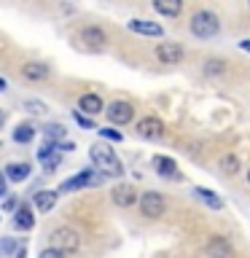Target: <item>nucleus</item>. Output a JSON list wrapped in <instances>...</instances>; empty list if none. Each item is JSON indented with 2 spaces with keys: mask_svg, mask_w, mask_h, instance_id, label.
<instances>
[{
  "mask_svg": "<svg viewBox=\"0 0 250 258\" xmlns=\"http://www.w3.org/2000/svg\"><path fill=\"white\" fill-rule=\"evenodd\" d=\"M89 156H92V164L100 175H108V177H121L124 175V164H121V159L108 148V145L94 143L92 148H89Z\"/></svg>",
  "mask_w": 250,
  "mask_h": 258,
  "instance_id": "f257e3e1",
  "label": "nucleus"
},
{
  "mask_svg": "<svg viewBox=\"0 0 250 258\" xmlns=\"http://www.w3.org/2000/svg\"><path fill=\"white\" fill-rule=\"evenodd\" d=\"M191 35L194 38H202V40H207V38H215L218 32H221V22H218V16L213 11H197L191 16Z\"/></svg>",
  "mask_w": 250,
  "mask_h": 258,
  "instance_id": "f03ea898",
  "label": "nucleus"
},
{
  "mask_svg": "<svg viewBox=\"0 0 250 258\" xmlns=\"http://www.w3.org/2000/svg\"><path fill=\"white\" fill-rule=\"evenodd\" d=\"M51 247L59 250V253H76L81 247V237L78 231H73L70 226H59V229L51 231Z\"/></svg>",
  "mask_w": 250,
  "mask_h": 258,
  "instance_id": "7ed1b4c3",
  "label": "nucleus"
},
{
  "mask_svg": "<svg viewBox=\"0 0 250 258\" xmlns=\"http://www.w3.org/2000/svg\"><path fill=\"white\" fill-rule=\"evenodd\" d=\"M102 183V175H94L92 169H81L78 175L68 177L62 185H59V194L65 191H78V188H86V185H100Z\"/></svg>",
  "mask_w": 250,
  "mask_h": 258,
  "instance_id": "20e7f679",
  "label": "nucleus"
},
{
  "mask_svg": "<svg viewBox=\"0 0 250 258\" xmlns=\"http://www.w3.org/2000/svg\"><path fill=\"white\" fill-rule=\"evenodd\" d=\"M164 207H167L164 197L156 194V191H145L140 197V213L145 218H161V215H164Z\"/></svg>",
  "mask_w": 250,
  "mask_h": 258,
  "instance_id": "39448f33",
  "label": "nucleus"
},
{
  "mask_svg": "<svg viewBox=\"0 0 250 258\" xmlns=\"http://www.w3.org/2000/svg\"><path fill=\"white\" fill-rule=\"evenodd\" d=\"M135 132L140 137H145V140H161V137H164V124H161V118H156V116H145V118L137 121Z\"/></svg>",
  "mask_w": 250,
  "mask_h": 258,
  "instance_id": "423d86ee",
  "label": "nucleus"
},
{
  "mask_svg": "<svg viewBox=\"0 0 250 258\" xmlns=\"http://www.w3.org/2000/svg\"><path fill=\"white\" fill-rule=\"evenodd\" d=\"M105 113H108V121H110V124L124 126V124H129V121H132L135 108H132L129 102H124V100H116V102H110L108 108H105Z\"/></svg>",
  "mask_w": 250,
  "mask_h": 258,
  "instance_id": "0eeeda50",
  "label": "nucleus"
},
{
  "mask_svg": "<svg viewBox=\"0 0 250 258\" xmlns=\"http://www.w3.org/2000/svg\"><path fill=\"white\" fill-rule=\"evenodd\" d=\"M156 59L161 64H177L183 59V46L180 43H172V40H167V43H159L156 46Z\"/></svg>",
  "mask_w": 250,
  "mask_h": 258,
  "instance_id": "6e6552de",
  "label": "nucleus"
},
{
  "mask_svg": "<svg viewBox=\"0 0 250 258\" xmlns=\"http://www.w3.org/2000/svg\"><path fill=\"white\" fill-rule=\"evenodd\" d=\"M205 253H207V258H237L234 255V247L229 245L226 237H210Z\"/></svg>",
  "mask_w": 250,
  "mask_h": 258,
  "instance_id": "1a4fd4ad",
  "label": "nucleus"
},
{
  "mask_svg": "<svg viewBox=\"0 0 250 258\" xmlns=\"http://www.w3.org/2000/svg\"><path fill=\"white\" fill-rule=\"evenodd\" d=\"M113 205H118V207H132L135 202H137V191H135V185H129V183H121L113 188Z\"/></svg>",
  "mask_w": 250,
  "mask_h": 258,
  "instance_id": "9d476101",
  "label": "nucleus"
},
{
  "mask_svg": "<svg viewBox=\"0 0 250 258\" xmlns=\"http://www.w3.org/2000/svg\"><path fill=\"white\" fill-rule=\"evenodd\" d=\"M127 27L137 32V35H148V38H161V24L156 22H148V19H132V22H127Z\"/></svg>",
  "mask_w": 250,
  "mask_h": 258,
  "instance_id": "9b49d317",
  "label": "nucleus"
},
{
  "mask_svg": "<svg viewBox=\"0 0 250 258\" xmlns=\"http://www.w3.org/2000/svg\"><path fill=\"white\" fill-rule=\"evenodd\" d=\"M153 167H156V172L161 177H167V180H177L180 172H177V164L169 156H153Z\"/></svg>",
  "mask_w": 250,
  "mask_h": 258,
  "instance_id": "f8f14e48",
  "label": "nucleus"
},
{
  "mask_svg": "<svg viewBox=\"0 0 250 258\" xmlns=\"http://www.w3.org/2000/svg\"><path fill=\"white\" fill-rule=\"evenodd\" d=\"M32 226H35V218H32V210L27 205L16 207V215H14V229L19 231H30Z\"/></svg>",
  "mask_w": 250,
  "mask_h": 258,
  "instance_id": "ddd939ff",
  "label": "nucleus"
},
{
  "mask_svg": "<svg viewBox=\"0 0 250 258\" xmlns=\"http://www.w3.org/2000/svg\"><path fill=\"white\" fill-rule=\"evenodd\" d=\"M48 64H43V62H27V64H22V76L24 78H30V81H43V78H48Z\"/></svg>",
  "mask_w": 250,
  "mask_h": 258,
  "instance_id": "4468645a",
  "label": "nucleus"
},
{
  "mask_svg": "<svg viewBox=\"0 0 250 258\" xmlns=\"http://www.w3.org/2000/svg\"><path fill=\"white\" fill-rule=\"evenodd\" d=\"M78 108L81 113H89V116H97V113H102V100L97 94H81V100H78Z\"/></svg>",
  "mask_w": 250,
  "mask_h": 258,
  "instance_id": "2eb2a0df",
  "label": "nucleus"
},
{
  "mask_svg": "<svg viewBox=\"0 0 250 258\" xmlns=\"http://www.w3.org/2000/svg\"><path fill=\"white\" fill-rule=\"evenodd\" d=\"M56 197H59V191H35L32 205H35L40 213H48V210L56 205Z\"/></svg>",
  "mask_w": 250,
  "mask_h": 258,
  "instance_id": "dca6fc26",
  "label": "nucleus"
},
{
  "mask_svg": "<svg viewBox=\"0 0 250 258\" xmlns=\"http://www.w3.org/2000/svg\"><path fill=\"white\" fill-rule=\"evenodd\" d=\"M6 177L11 183H24L30 177V164H24V161H14V164L6 167Z\"/></svg>",
  "mask_w": 250,
  "mask_h": 258,
  "instance_id": "f3484780",
  "label": "nucleus"
},
{
  "mask_svg": "<svg viewBox=\"0 0 250 258\" xmlns=\"http://www.w3.org/2000/svg\"><path fill=\"white\" fill-rule=\"evenodd\" d=\"M81 40L92 48H102L105 46V32L100 27H84L81 30Z\"/></svg>",
  "mask_w": 250,
  "mask_h": 258,
  "instance_id": "a211bd4d",
  "label": "nucleus"
},
{
  "mask_svg": "<svg viewBox=\"0 0 250 258\" xmlns=\"http://www.w3.org/2000/svg\"><path fill=\"white\" fill-rule=\"evenodd\" d=\"M153 11L161 16H177L183 11V3L180 0H153Z\"/></svg>",
  "mask_w": 250,
  "mask_h": 258,
  "instance_id": "6ab92c4d",
  "label": "nucleus"
},
{
  "mask_svg": "<svg viewBox=\"0 0 250 258\" xmlns=\"http://www.w3.org/2000/svg\"><path fill=\"white\" fill-rule=\"evenodd\" d=\"M194 197H197L199 202H205V205L213 207V210H221V207H223V199L215 197L210 188H199V185H197V188H194Z\"/></svg>",
  "mask_w": 250,
  "mask_h": 258,
  "instance_id": "aec40b11",
  "label": "nucleus"
},
{
  "mask_svg": "<svg viewBox=\"0 0 250 258\" xmlns=\"http://www.w3.org/2000/svg\"><path fill=\"white\" fill-rule=\"evenodd\" d=\"M242 169V164H239V159L234 156V153H226V156H221V172L226 175V177H234Z\"/></svg>",
  "mask_w": 250,
  "mask_h": 258,
  "instance_id": "412c9836",
  "label": "nucleus"
},
{
  "mask_svg": "<svg viewBox=\"0 0 250 258\" xmlns=\"http://www.w3.org/2000/svg\"><path fill=\"white\" fill-rule=\"evenodd\" d=\"M43 137H46V143L59 145V143H65V126L62 124H46L43 126Z\"/></svg>",
  "mask_w": 250,
  "mask_h": 258,
  "instance_id": "4be33fe9",
  "label": "nucleus"
},
{
  "mask_svg": "<svg viewBox=\"0 0 250 258\" xmlns=\"http://www.w3.org/2000/svg\"><path fill=\"white\" fill-rule=\"evenodd\" d=\"M32 137H35V129H32L30 124H19V126H16L14 129V143H30L32 140Z\"/></svg>",
  "mask_w": 250,
  "mask_h": 258,
  "instance_id": "5701e85b",
  "label": "nucleus"
},
{
  "mask_svg": "<svg viewBox=\"0 0 250 258\" xmlns=\"http://www.w3.org/2000/svg\"><path fill=\"white\" fill-rule=\"evenodd\" d=\"M16 250H22V247H19V242H16L14 237L0 239V255H11V253H16Z\"/></svg>",
  "mask_w": 250,
  "mask_h": 258,
  "instance_id": "b1692460",
  "label": "nucleus"
},
{
  "mask_svg": "<svg viewBox=\"0 0 250 258\" xmlns=\"http://www.w3.org/2000/svg\"><path fill=\"white\" fill-rule=\"evenodd\" d=\"M205 73H207V76H218V73H223V62L207 59V62H205Z\"/></svg>",
  "mask_w": 250,
  "mask_h": 258,
  "instance_id": "393cba45",
  "label": "nucleus"
},
{
  "mask_svg": "<svg viewBox=\"0 0 250 258\" xmlns=\"http://www.w3.org/2000/svg\"><path fill=\"white\" fill-rule=\"evenodd\" d=\"M73 118H76V121H78V124L84 126V129H97V126H94V121L89 118V116H84L81 110H76V113H73Z\"/></svg>",
  "mask_w": 250,
  "mask_h": 258,
  "instance_id": "a878e982",
  "label": "nucleus"
},
{
  "mask_svg": "<svg viewBox=\"0 0 250 258\" xmlns=\"http://www.w3.org/2000/svg\"><path fill=\"white\" fill-rule=\"evenodd\" d=\"M24 108H27L30 113H38V116H40V113H46V105L40 100H27V102H24Z\"/></svg>",
  "mask_w": 250,
  "mask_h": 258,
  "instance_id": "bb28decb",
  "label": "nucleus"
},
{
  "mask_svg": "<svg viewBox=\"0 0 250 258\" xmlns=\"http://www.w3.org/2000/svg\"><path fill=\"white\" fill-rule=\"evenodd\" d=\"M97 132H100L105 140H113V143L121 140V132H116V129H97Z\"/></svg>",
  "mask_w": 250,
  "mask_h": 258,
  "instance_id": "cd10ccee",
  "label": "nucleus"
},
{
  "mask_svg": "<svg viewBox=\"0 0 250 258\" xmlns=\"http://www.w3.org/2000/svg\"><path fill=\"white\" fill-rule=\"evenodd\" d=\"M40 258H65V253H59V250H54V247H46L43 253H40Z\"/></svg>",
  "mask_w": 250,
  "mask_h": 258,
  "instance_id": "c85d7f7f",
  "label": "nucleus"
},
{
  "mask_svg": "<svg viewBox=\"0 0 250 258\" xmlns=\"http://www.w3.org/2000/svg\"><path fill=\"white\" fill-rule=\"evenodd\" d=\"M6 180H8L6 172H0V197H6Z\"/></svg>",
  "mask_w": 250,
  "mask_h": 258,
  "instance_id": "c756f323",
  "label": "nucleus"
},
{
  "mask_svg": "<svg viewBox=\"0 0 250 258\" xmlns=\"http://www.w3.org/2000/svg\"><path fill=\"white\" fill-rule=\"evenodd\" d=\"M73 148H76V145H73V143H68V140H65V143H59V145H56V151H73Z\"/></svg>",
  "mask_w": 250,
  "mask_h": 258,
  "instance_id": "7c9ffc66",
  "label": "nucleus"
},
{
  "mask_svg": "<svg viewBox=\"0 0 250 258\" xmlns=\"http://www.w3.org/2000/svg\"><path fill=\"white\" fill-rule=\"evenodd\" d=\"M239 48H242V51H250V38H247V40H242Z\"/></svg>",
  "mask_w": 250,
  "mask_h": 258,
  "instance_id": "2f4dec72",
  "label": "nucleus"
},
{
  "mask_svg": "<svg viewBox=\"0 0 250 258\" xmlns=\"http://www.w3.org/2000/svg\"><path fill=\"white\" fill-rule=\"evenodd\" d=\"M0 92H6V81L3 78H0Z\"/></svg>",
  "mask_w": 250,
  "mask_h": 258,
  "instance_id": "473e14b6",
  "label": "nucleus"
},
{
  "mask_svg": "<svg viewBox=\"0 0 250 258\" xmlns=\"http://www.w3.org/2000/svg\"><path fill=\"white\" fill-rule=\"evenodd\" d=\"M247 183H250V169H247Z\"/></svg>",
  "mask_w": 250,
  "mask_h": 258,
  "instance_id": "72a5a7b5",
  "label": "nucleus"
},
{
  "mask_svg": "<svg viewBox=\"0 0 250 258\" xmlns=\"http://www.w3.org/2000/svg\"><path fill=\"white\" fill-rule=\"evenodd\" d=\"M0 124H3V113H0Z\"/></svg>",
  "mask_w": 250,
  "mask_h": 258,
  "instance_id": "f704fd0d",
  "label": "nucleus"
}]
</instances>
